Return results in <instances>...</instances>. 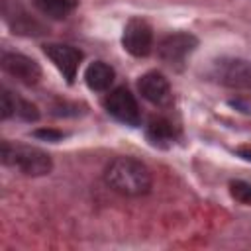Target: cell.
<instances>
[{
  "label": "cell",
  "instance_id": "obj_1",
  "mask_svg": "<svg viewBox=\"0 0 251 251\" xmlns=\"http://www.w3.org/2000/svg\"><path fill=\"white\" fill-rule=\"evenodd\" d=\"M108 186L124 196H141L151 190L149 169L133 157H116L104 171Z\"/></svg>",
  "mask_w": 251,
  "mask_h": 251
},
{
  "label": "cell",
  "instance_id": "obj_2",
  "mask_svg": "<svg viewBox=\"0 0 251 251\" xmlns=\"http://www.w3.org/2000/svg\"><path fill=\"white\" fill-rule=\"evenodd\" d=\"M2 163L27 176H43L53 169V161L45 151L29 145H12L8 141L2 143Z\"/></svg>",
  "mask_w": 251,
  "mask_h": 251
},
{
  "label": "cell",
  "instance_id": "obj_3",
  "mask_svg": "<svg viewBox=\"0 0 251 251\" xmlns=\"http://www.w3.org/2000/svg\"><path fill=\"white\" fill-rule=\"evenodd\" d=\"M210 76L227 88H251V63L237 57H222L212 63Z\"/></svg>",
  "mask_w": 251,
  "mask_h": 251
},
{
  "label": "cell",
  "instance_id": "obj_4",
  "mask_svg": "<svg viewBox=\"0 0 251 251\" xmlns=\"http://www.w3.org/2000/svg\"><path fill=\"white\" fill-rule=\"evenodd\" d=\"M196 47H198V39L192 33L176 31V33H171L161 39V43L157 45V57L173 69H182L186 57Z\"/></svg>",
  "mask_w": 251,
  "mask_h": 251
},
{
  "label": "cell",
  "instance_id": "obj_5",
  "mask_svg": "<svg viewBox=\"0 0 251 251\" xmlns=\"http://www.w3.org/2000/svg\"><path fill=\"white\" fill-rule=\"evenodd\" d=\"M104 108L110 116H114L118 122H122L126 126L135 127L141 124V112H139L137 100L126 86H118L110 94H106Z\"/></svg>",
  "mask_w": 251,
  "mask_h": 251
},
{
  "label": "cell",
  "instance_id": "obj_6",
  "mask_svg": "<svg viewBox=\"0 0 251 251\" xmlns=\"http://www.w3.org/2000/svg\"><path fill=\"white\" fill-rule=\"evenodd\" d=\"M124 49L133 57H147L153 47V31L151 25L141 18H131L122 33Z\"/></svg>",
  "mask_w": 251,
  "mask_h": 251
},
{
  "label": "cell",
  "instance_id": "obj_7",
  "mask_svg": "<svg viewBox=\"0 0 251 251\" xmlns=\"http://www.w3.org/2000/svg\"><path fill=\"white\" fill-rule=\"evenodd\" d=\"M2 69L14 76L16 80L31 86L37 84L41 78V67L37 65V61H33L27 55L22 53H12V51H4L2 53Z\"/></svg>",
  "mask_w": 251,
  "mask_h": 251
},
{
  "label": "cell",
  "instance_id": "obj_8",
  "mask_svg": "<svg viewBox=\"0 0 251 251\" xmlns=\"http://www.w3.org/2000/svg\"><path fill=\"white\" fill-rule=\"evenodd\" d=\"M45 55L51 59V63L59 69V73L67 78L69 84H73L78 65L82 61V53L71 45H63V43H45L43 45Z\"/></svg>",
  "mask_w": 251,
  "mask_h": 251
},
{
  "label": "cell",
  "instance_id": "obj_9",
  "mask_svg": "<svg viewBox=\"0 0 251 251\" xmlns=\"http://www.w3.org/2000/svg\"><path fill=\"white\" fill-rule=\"evenodd\" d=\"M137 88L141 92V96L151 102L153 106H159V108H167L173 104V90H171V84L169 80L157 73V71H149L145 73L139 80H137Z\"/></svg>",
  "mask_w": 251,
  "mask_h": 251
},
{
  "label": "cell",
  "instance_id": "obj_10",
  "mask_svg": "<svg viewBox=\"0 0 251 251\" xmlns=\"http://www.w3.org/2000/svg\"><path fill=\"white\" fill-rule=\"evenodd\" d=\"M4 20L12 27L14 33L20 35H41L45 33V27L33 20L18 0H4Z\"/></svg>",
  "mask_w": 251,
  "mask_h": 251
},
{
  "label": "cell",
  "instance_id": "obj_11",
  "mask_svg": "<svg viewBox=\"0 0 251 251\" xmlns=\"http://www.w3.org/2000/svg\"><path fill=\"white\" fill-rule=\"evenodd\" d=\"M114 76H116L114 69H112L108 63H104V61H94V63H90V65L86 67V71H84V82H86V86H88L90 90H94V92L108 90L110 84L114 82Z\"/></svg>",
  "mask_w": 251,
  "mask_h": 251
},
{
  "label": "cell",
  "instance_id": "obj_12",
  "mask_svg": "<svg viewBox=\"0 0 251 251\" xmlns=\"http://www.w3.org/2000/svg\"><path fill=\"white\" fill-rule=\"evenodd\" d=\"M145 135L155 147H171L176 139V129L169 120L153 118L145 129Z\"/></svg>",
  "mask_w": 251,
  "mask_h": 251
},
{
  "label": "cell",
  "instance_id": "obj_13",
  "mask_svg": "<svg viewBox=\"0 0 251 251\" xmlns=\"http://www.w3.org/2000/svg\"><path fill=\"white\" fill-rule=\"evenodd\" d=\"M33 4L43 16L53 20H63L73 12L76 0H33Z\"/></svg>",
  "mask_w": 251,
  "mask_h": 251
},
{
  "label": "cell",
  "instance_id": "obj_14",
  "mask_svg": "<svg viewBox=\"0 0 251 251\" xmlns=\"http://www.w3.org/2000/svg\"><path fill=\"white\" fill-rule=\"evenodd\" d=\"M229 194L239 204L251 206V184L245 180H231L229 182Z\"/></svg>",
  "mask_w": 251,
  "mask_h": 251
},
{
  "label": "cell",
  "instance_id": "obj_15",
  "mask_svg": "<svg viewBox=\"0 0 251 251\" xmlns=\"http://www.w3.org/2000/svg\"><path fill=\"white\" fill-rule=\"evenodd\" d=\"M16 106H18V96H14L8 88H2V94H0V114H2V120H8L10 116L16 114Z\"/></svg>",
  "mask_w": 251,
  "mask_h": 251
},
{
  "label": "cell",
  "instance_id": "obj_16",
  "mask_svg": "<svg viewBox=\"0 0 251 251\" xmlns=\"http://www.w3.org/2000/svg\"><path fill=\"white\" fill-rule=\"evenodd\" d=\"M16 116H20L22 120L25 122H35L39 118V112H37V106L27 102V100H22L18 98V106H16Z\"/></svg>",
  "mask_w": 251,
  "mask_h": 251
},
{
  "label": "cell",
  "instance_id": "obj_17",
  "mask_svg": "<svg viewBox=\"0 0 251 251\" xmlns=\"http://www.w3.org/2000/svg\"><path fill=\"white\" fill-rule=\"evenodd\" d=\"M33 135L39 137V139H45V141H53V143L61 141L65 137V133L59 131V129H37V131H33Z\"/></svg>",
  "mask_w": 251,
  "mask_h": 251
},
{
  "label": "cell",
  "instance_id": "obj_18",
  "mask_svg": "<svg viewBox=\"0 0 251 251\" xmlns=\"http://www.w3.org/2000/svg\"><path fill=\"white\" fill-rule=\"evenodd\" d=\"M237 155L243 157L245 161H251V147H239L237 149Z\"/></svg>",
  "mask_w": 251,
  "mask_h": 251
}]
</instances>
